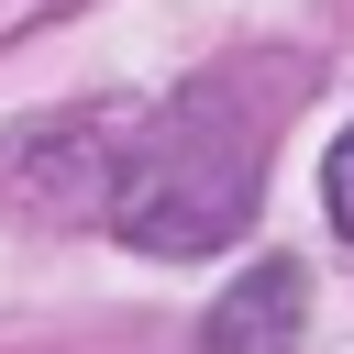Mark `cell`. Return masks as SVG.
Wrapping results in <instances>:
<instances>
[{
	"instance_id": "1",
	"label": "cell",
	"mask_w": 354,
	"mask_h": 354,
	"mask_svg": "<svg viewBox=\"0 0 354 354\" xmlns=\"http://www.w3.org/2000/svg\"><path fill=\"white\" fill-rule=\"evenodd\" d=\"M243 210H254V144L210 133L199 100L166 111L111 177V232L144 243V254H210V243L243 232Z\"/></svg>"
},
{
	"instance_id": "2",
	"label": "cell",
	"mask_w": 354,
	"mask_h": 354,
	"mask_svg": "<svg viewBox=\"0 0 354 354\" xmlns=\"http://www.w3.org/2000/svg\"><path fill=\"white\" fill-rule=\"evenodd\" d=\"M299 321H310V277L288 254H266L221 288V310L199 321V354H299Z\"/></svg>"
},
{
	"instance_id": "3",
	"label": "cell",
	"mask_w": 354,
	"mask_h": 354,
	"mask_svg": "<svg viewBox=\"0 0 354 354\" xmlns=\"http://www.w3.org/2000/svg\"><path fill=\"white\" fill-rule=\"evenodd\" d=\"M321 199H332V232L354 243V133H343V144L321 155Z\"/></svg>"
}]
</instances>
